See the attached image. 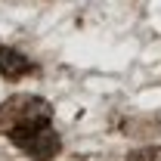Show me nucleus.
I'll return each instance as SVG.
<instances>
[{
    "instance_id": "obj_1",
    "label": "nucleus",
    "mask_w": 161,
    "mask_h": 161,
    "mask_svg": "<svg viewBox=\"0 0 161 161\" xmlns=\"http://www.w3.org/2000/svg\"><path fill=\"white\" fill-rule=\"evenodd\" d=\"M0 136L34 161H53L62 149L53 127V105L34 93H16L0 105Z\"/></svg>"
},
{
    "instance_id": "obj_2",
    "label": "nucleus",
    "mask_w": 161,
    "mask_h": 161,
    "mask_svg": "<svg viewBox=\"0 0 161 161\" xmlns=\"http://www.w3.org/2000/svg\"><path fill=\"white\" fill-rule=\"evenodd\" d=\"M0 75L6 80H19L25 75H34V62L28 59V56H22L19 50L0 43Z\"/></svg>"
}]
</instances>
